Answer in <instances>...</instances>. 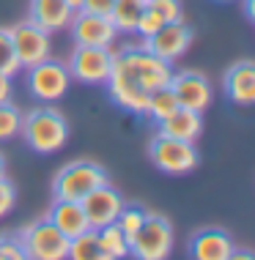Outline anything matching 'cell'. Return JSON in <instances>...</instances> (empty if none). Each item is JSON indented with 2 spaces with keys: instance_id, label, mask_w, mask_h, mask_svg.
<instances>
[{
  "instance_id": "obj_31",
  "label": "cell",
  "mask_w": 255,
  "mask_h": 260,
  "mask_svg": "<svg viewBox=\"0 0 255 260\" xmlns=\"http://www.w3.org/2000/svg\"><path fill=\"white\" fill-rule=\"evenodd\" d=\"M11 93H14V77L0 72V104L11 102Z\"/></svg>"
},
{
  "instance_id": "obj_9",
  "label": "cell",
  "mask_w": 255,
  "mask_h": 260,
  "mask_svg": "<svg viewBox=\"0 0 255 260\" xmlns=\"http://www.w3.org/2000/svg\"><path fill=\"white\" fill-rule=\"evenodd\" d=\"M11 33V41H14V52H17L19 63H22V69H31L36 66V63L47 60L49 55H52V33L41 30L36 22H31V19H25V22L9 27Z\"/></svg>"
},
{
  "instance_id": "obj_18",
  "label": "cell",
  "mask_w": 255,
  "mask_h": 260,
  "mask_svg": "<svg viewBox=\"0 0 255 260\" xmlns=\"http://www.w3.org/2000/svg\"><path fill=\"white\" fill-rule=\"evenodd\" d=\"M159 135L195 143V140L203 135V115H201V112H195V110L179 107V110L170 112L165 121L159 123Z\"/></svg>"
},
{
  "instance_id": "obj_6",
  "label": "cell",
  "mask_w": 255,
  "mask_h": 260,
  "mask_svg": "<svg viewBox=\"0 0 255 260\" xmlns=\"http://www.w3.org/2000/svg\"><path fill=\"white\" fill-rule=\"evenodd\" d=\"M148 159L157 170L167 173V175H187L197 167V156L195 143H187V140H176L167 135H154L151 143H148Z\"/></svg>"
},
{
  "instance_id": "obj_5",
  "label": "cell",
  "mask_w": 255,
  "mask_h": 260,
  "mask_svg": "<svg viewBox=\"0 0 255 260\" xmlns=\"http://www.w3.org/2000/svg\"><path fill=\"white\" fill-rule=\"evenodd\" d=\"M17 236L22 241L27 260H63L69 255V238L47 216L27 222L22 230H17Z\"/></svg>"
},
{
  "instance_id": "obj_4",
  "label": "cell",
  "mask_w": 255,
  "mask_h": 260,
  "mask_svg": "<svg viewBox=\"0 0 255 260\" xmlns=\"http://www.w3.org/2000/svg\"><path fill=\"white\" fill-rule=\"evenodd\" d=\"M173 224L167 216L146 211L140 230L129 238V255L140 260H165L173 252Z\"/></svg>"
},
{
  "instance_id": "obj_8",
  "label": "cell",
  "mask_w": 255,
  "mask_h": 260,
  "mask_svg": "<svg viewBox=\"0 0 255 260\" xmlns=\"http://www.w3.org/2000/svg\"><path fill=\"white\" fill-rule=\"evenodd\" d=\"M66 69L72 74V80L82 82V85H104L112 72V50L77 44Z\"/></svg>"
},
{
  "instance_id": "obj_21",
  "label": "cell",
  "mask_w": 255,
  "mask_h": 260,
  "mask_svg": "<svg viewBox=\"0 0 255 260\" xmlns=\"http://www.w3.org/2000/svg\"><path fill=\"white\" fill-rule=\"evenodd\" d=\"M66 257H72V260H102L96 230L88 228V230H82L80 236L69 238V255Z\"/></svg>"
},
{
  "instance_id": "obj_29",
  "label": "cell",
  "mask_w": 255,
  "mask_h": 260,
  "mask_svg": "<svg viewBox=\"0 0 255 260\" xmlns=\"http://www.w3.org/2000/svg\"><path fill=\"white\" fill-rule=\"evenodd\" d=\"M14 206H17V189L6 175H0V219H6L14 211Z\"/></svg>"
},
{
  "instance_id": "obj_24",
  "label": "cell",
  "mask_w": 255,
  "mask_h": 260,
  "mask_svg": "<svg viewBox=\"0 0 255 260\" xmlns=\"http://www.w3.org/2000/svg\"><path fill=\"white\" fill-rule=\"evenodd\" d=\"M0 72L9 77H17L22 72V63H19L17 52H14V41H11L9 27H0Z\"/></svg>"
},
{
  "instance_id": "obj_22",
  "label": "cell",
  "mask_w": 255,
  "mask_h": 260,
  "mask_svg": "<svg viewBox=\"0 0 255 260\" xmlns=\"http://www.w3.org/2000/svg\"><path fill=\"white\" fill-rule=\"evenodd\" d=\"M179 110V102H176V93L170 90L167 85L165 88H157L154 93H148V107H146V115L151 118V121L162 123L170 112Z\"/></svg>"
},
{
  "instance_id": "obj_33",
  "label": "cell",
  "mask_w": 255,
  "mask_h": 260,
  "mask_svg": "<svg viewBox=\"0 0 255 260\" xmlns=\"http://www.w3.org/2000/svg\"><path fill=\"white\" fill-rule=\"evenodd\" d=\"M66 3H69V6H72V9H74V11H80V9H82V3H85V0H66Z\"/></svg>"
},
{
  "instance_id": "obj_32",
  "label": "cell",
  "mask_w": 255,
  "mask_h": 260,
  "mask_svg": "<svg viewBox=\"0 0 255 260\" xmlns=\"http://www.w3.org/2000/svg\"><path fill=\"white\" fill-rule=\"evenodd\" d=\"M252 3H255V0H244V11H247V19H252V17H255V11H252Z\"/></svg>"
},
{
  "instance_id": "obj_28",
  "label": "cell",
  "mask_w": 255,
  "mask_h": 260,
  "mask_svg": "<svg viewBox=\"0 0 255 260\" xmlns=\"http://www.w3.org/2000/svg\"><path fill=\"white\" fill-rule=\"evenodd\" d=\"M148 9H154L165 22H176V19H184L181 17V0H146Z\"/></svg>"
},
{
  "instance_id": "obj_1",
  "label": "cell",
  "mask_w": 255,
  "mask_h": 260,
  "mask_svg": "<svg viewBox=\"0 0 255 260\" xmlns=\"http://www.w3.org/2000/svg\"><path fill=\"white\" fill-rule=\"evenodd\" d=\"M173 77L167 60L157 58L140 44H132L126 50L112 52V72L107 77V93L110 99L126 112L146 115L148 93L157 88H165Z\"/></svg>"
},
{
  "instance_id": "obj_34",
  "label": "cell",
  "mask_w": 255,
  "mask_h": 260,
  "mask_svg": "<svg viewBox=\"0 0 255 260\" xmlns=\"http://www.w3.org/2000/svg\"><path fill=\"white\" fill-rule=\"evenodd\" d=\"M0 175H6V159H3V153H0Z\"/></svg>"
},
{
  "instance_id": "obj_12",
  "label": "cell",
  "mask_w": 255,
  "mask_h": 260,
  "mask_svg": "<svg viewBox=\"0 0 255 260\" xmlns=\"http://www.w3.org/2000/svg\"><path fill=\"white\" fill-rule=\"evenodd\" d=\"M80 206L85 211L88 224L94 230H99V228H104V224L118 222V216H121L126 200L121 198V192H118L116 186H110V181H107V184L91 189V192L80 200Z\"/></svg>"
},
{
  "instance_id": "obj_23",
  "label": "cell",
  "mask_w": 255,
  "mask_h": 260,
  "mask_svg": "<svg viewBox=\"0 0 255 260\" xmlns=\"http://www.w3.org/2000/svg\"><path fill=\"white\" fill-rule=\"evenodd\" d=\"M22 115L25 112L14 102L0 104V140H11V137L19 135V129H22Z\"/></svg>"
},
{
  "instance_id": "obj_2",
  "label": "cell",
  "mask_w": 255,
  "mask_h": 260,
  "mask_svg": "<svg viewBox=\"0 0 255 260\" xmlns=\"http://www.w3.org/2000/svg\"><path fill=\"white\" fill-rule=\"evenodd\" d=\"M19 135L27 145H31L41 156L58 153L69 140V121L63 118L61 110L55 107H36L22 115V129Z\"/></svg>"
},
{
  "instance_id": "obj_16",
  "label": "cell",
  "mask_w": 255,
  "mask_h": 260,
  "mask_svg": "<svg viewBox=\"0 0 255 260\" xmlns=\"http://www.w3.org/2000/svg\"><path fill=\"white\" fill-rule=\"evenodd\" d=\"M74 9L66 0H31V22H36L41 30L58 33L72 25Z\"/></svg>"
},
{
  "instance_id": "obj_7",
  "label": "cell",
  "mask_w": 255,
  "mask_h": 260,
  "mask_svg": "<svg viewBox=\"0 0 255 260\" xmlns=\"http://www.w3.org/2000/svg\"><path fill=\"white\" fill-rule=\"evenodd\" d=\"M25 72H27V77H25L27 90L44 104H52V102L63 99V93L72 85V74H69L66 63L52 60V58L36 63V66L25 69Z\"/></svg>"
},
{
  "instance_id": "obj_27",
  "label": "cell",
  "mask_w": 255,
  "mask_h": 260,
  "mask_svg": "<svg viewBox=\"0 0 255 260\" xmlns=\"http://www.w3.org/2000/svg\"><path fill=\"white\" fill-rule=\"evenodd\" d=\"M0 260H25V249L17 233L0 236Z\"/></svg>"
},
{
  "instance_id": "obj_15",
  "label": "cell",
  "mask_w": 255,
  "mask_h": 260,
  "mask_svg": "<svg viewBox=\"0 0 255 260\" xmlns=\"http://www.w3.org/2000/svg\"><path fill=\"white\" fill-rule=\"evenodd\" d=\"M233 238L219 228H203L197 230L189 241V255L197 260H231L233 255Z\"/></svg>"
},
{
  "instance_id": "obj_3",
  "label": "cell",
  "mask_w": 255,
  "mask_h": 260,
  "mask_svg": "<svg viewBox=\"0 0 255 260\" xmlns=\"http://www.w3.org/2000/svg\"><path fill=\"white\" fill-rule=\"evenodd\" d=\"M107 184L104 167L94 159H74L63 165L52 178V194L58 200H82L91 189Z\"/></svg>"
},
{
  "instance_id": "obj_20",
  "label": "cell",
  "mask_w": 255,
  "mask_h": 260,
  "mask_svg": "<svg viewBox=\"0 0 255 260\" xmlns=\"http://www.w3.org/2000/svg\"><path fill=\"white\" fill-rule=\"evenodd\" d=\"M146 9V0H116L110 9V19L118 33H134L137 19Z\"/></svg>"
},
{
  "instance_id": "obj_10",
  "label": "cell",
  "mask_w": 255,
  "mask_h": 260,
  "mask_svg": "<svg viewBox=\"0 0 255 260\" xmlns=\"http://www.w3.org/2000/svg\"><path fill=\"white\" fill-rule=\"evenodd\" d=\"M192 27H189L184 19H176V22H165L159 27L154 36L143 39V44L151 55H157V58L167 60V63H176L181 58V55H187V50L192 47Z\"/></svg>"
},
{
  "instance_id": "obj_17",
  "label": "cell",
  "mask_w": 255,
  "mask_h": 260,
  "mask_svg": "<svg viewBox=\"0 0 255 260\" xmlns=\"http://www.w3.org/2000/svg\"><path fill=\"white\" fill-rule=\"evenodd\" d=\"M44 216L66 238H74V236H80L82 230L91 228L88 219H85V211L80 206V200H58V198H55V203L49 206V211Z\"/></svg>"
},
{
  "instance_id": "obj_30",
  "label": "cell",
  "mask_w": 255,
  "mask_h": 260,
  "mask_svg": "<svg viewBox=\"0 0 255 260\" xmlns=\"http://www.w3.org/2000/svg\"><path fill=\"white\" fill-rule=\"evenodd\" d=\"M116 0H85L82 3V11H91V14H104V17H110V9Z\"/></svg>"
},
{
  "instance_id": "obj_13",
  "label": "cell",
  "mask_w": 255,
  "mask_h": 260,
  "mask_svg": "<svg viewBox=\"0 0 255 260\" xmlns=\"http://www.w3.org/2000/svg\"><path fill=\"white\" fill-rule=\"evenodd\" d=\"M167 88L176 93L179 107L195 110V112H206L211 104V82L203 72H192V69H184V72H173Z\"/></svg>"
},
{
  "instance_id": "obj_35",
  "label": "cell",
  "mask_w": 255,
  "mask_h": 260,
  "mask_svg": "<svg viewBox=\"0 0 255 260\" xmlns=\"http://www.w3.org/2000/svg\"><path fill=\"white\" fill-rule=\"evenodd\" d=\"M217 3H236V0H217Z\"/></svg>"
},
{
  "instance_id": "obj_26",
  "label": "cell",
  "mask_w": 255,
  "mask_h": 260,
  "mask_svg": "<svg viewBox=\"0 0 255 260\" xmlns=\"http://www.w3.org/2000/svg\"><path fill=\"white\" fill-rule=\"evenodd\" d=\"M165 25V19L159 17L154 9H143V14H140V19H137V27H134V33H137L140 39H148V36H154V33L159 30V27Z\"/></svg>"
},
{
  "instance_id": "obj_19",
  "label": "cell",
  "mask_w": 255,
  "mask_h": 260,
  "mask_svg": "<svg viewBox=\"0 0 255 260\" xmlns=\"http://www.w3.org/2000/svg\"><path fill=\"white\" fill-rule=\"evenodd\" d=\"M96 238H99V249H102V260H121L129 255V236L118 228V222L99 228Z\"/></svg>"
},
{
  "instance_id": "obj_25",
  "label": "cell",
  "mask_w": 255,
  "mask_h": 260,
  "mask_svg": "<svg viewBox=\"0 0 255 260\" xmlns=\"http://www.w3.org/2000/svg\"><path fill=\"white\" fill-rule=\"evenodd\" d=\"M143 219H146V208H140V206H124L121 216H118V228H121L124 233L132 238L140 230Z\"/></svg>"
},
{
  "instance_id": "obj_11",
  "label": "cell",
  "mask_w": 255,
  "mask_h": 260,
  "mask_svg": "<svg viewBox=\"0 0 255 260\" xmlns=\"http://www.w3.org/2000/svg\"><path fill=\"white\" fill-rule=\"evenodd\" d=\"M74 36V44H85V47H116V41L121 33L116 30L110 17L104 14H91V11H74L72 25H69Z\"/></svg>"
},
{
  "instance_id": "obj_14",
  "label": "cell",
  "mask_w": 255,
  "mask_h": 260,
  "mask_svg": "<svg viewBox=\"0 0 255 260\" xmlns=\"http://www.w3.org/2000/svg\"><path fill=\"white\" fill-rule=\"evenodd\" d=\"M225 93H228V99L233 104H239V107H250L255 102V63L250 58L233 63V66L225 72Z\"/></svg>"
}]
</instances>
